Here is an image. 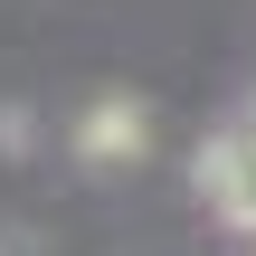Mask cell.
<instances>
[{"label":"cell","instance_id":"1","mask_svg":"<svg viewBox=\"0 0 256 256\" xmlns=\"http://www.w3.org/2000/svg\"><path fill=\"white\" fill-rule=\"evenodd\" d=\"M200 190H209V209H218L228 228L256 238V142H247V133H228V142L200 152Z\"/></svg>","mask_w":256,"mask_h":256},{"label":"cell","instance_id":"2","mask_svg":"<svg viewBox=\"0 0 256 256\" xmlns=\"http://www.w3.org/2000/svg\"><path fill=\"white\" fill-rule=\"evenodd\" d=\"M76 152H86V162H142V152H152V114H142L133 95H95V104L76 114Z\"/></svg>","mask_w":256,"mask_h":256},{"label":"cell","instance_id":"3","mask_svg":"<svg viewBox=\"0 0 256 256\" xmlns=\"http://www.w3.org/2000/svg\"><path fill=\"white\" fill-rule=\"evenodd\" d=\"M0 256H28V247H19V238H10V247H0Z\"/></svg>","mask_w":256,"mask_h":256},{"label":"cell","instance_id":"4","mask_svg":"<svg viewBox=\"0 0 256 256\" xmlns=\"http://www.w3.org/2000/svg\"><path fill=\"white\" fill-rule=\"evenodd\" d=\"M247 142H256V124H247Z\"/></svg>","mask_w":256,"mask_h":256}]
</instances>
